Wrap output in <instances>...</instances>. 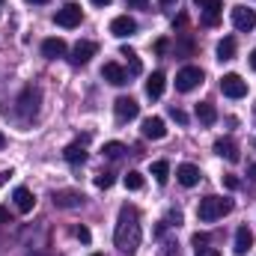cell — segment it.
<instances>
[{
	"label": "cell",
	"instance_id": "7dc6e473",
	"mask_svg": "<svg viewBox=\"0 0 256 256\" xmlns=\"http://www.w3.org/2000/svg\"><path fill=\"white\" fill-rule=\"evenodd\" d=\"M30 256H39V254H30Z\"/></svg>",
	"mask_w": 256,
	"mask_h": 256
},
{
	"label": "cell",
	"instance_id": "f6af8a7d",
	"mask_svg": "<svg viewBox=\"0 0 256 256\" xmlns=\"http://www.w3.org/2000/svg\"><path fill=\"white\" fill-rule=\"evenodd\" d=\"M92 256H104V254H92Z\"/></svg>",
	"mask_w": 256,
	"mask_h": 256
},
{
	"label": "cell",
	"instance_id": "ffe728a7",
	"mask_svg": "<svg viewBox=\"0 0 256 256\" xmlns=\"http://www.w3.org/2000/svg\"><path fill=\"white\" fill-rule=\"evenodd\" d=\"M202 9H206V12H202V24H206V27H214V24L220 21V0H206Z\"/></svg>",
	"mask_w": 256,
	"mask_h": 256
},
{
	"label": "cell",
	"instance_id": "3957f363",
	"mask_svg": "<svg viewBox=\"0 0 256 256\" xmlns=\"http://www.w3.org/2000/svg\"><path fill=\"white\" fill-rule=\"evenodd\" d=\"M220 92H224L226 98H244V96H248V80H244L242 74L230 72V74L220 78Z\"/></svg>",
	"mask_w": 256,
	"mask_h": 256
},
{
	"label": "cell",
	"instance_id": "d6986e66",
	"mask_svg": "<svg viewBox=\"0 0 256 256\" xmlns=\"http://www.w3.org/2000/svg\"><path fill=\"white\" fill-rule=\"evenodd\" d=\"M250 248H254V232H250L248 226H238V230H236V244H232V250L238 256H244Z\"/></svg>",
	"mask_w": 256,
	"mask_h": 256
},
{
	"label": "cell",
	"instance_id": "277c9868",
	"mask_svg": "<svg viewBox=\"0 0 256 256\" xmlns=\"http://www.w3.org/2000/svg\"><path fill=\"white\" fill-rule=\"evenodd\" d=\"M200 84H202V68H196V66L179 68V74H176V90H179V92H191Z\"/></svg>",
	"mask_w": 256,
	"mask_h": 256
},
{
	"label": "cell",
	"instance_id": "603a6c76",
	"mask_svg": "<svg viewBox=\"0 0 256 256\" xmlns=\"http://www.w3.org/2000/svg\"><path fill=\"white\" fill-rule=\"evenodd\" d=\"M232 57H236V39H232V36H224V39L218 42V60L226 63V60H232Z\"/></svg>",
	"mask_w": 256,
	"mask_h": 256
},
{
	"label": "cell",
	"instance_id": "bcb514c9",
	"mask_svg": "<svg viewBox=\"0 0 256 256\" xmlns=\"http://www.w3.org/2000/svg\"><path fill=\"white\" fill-rule=\"evenodd\" d=\"M0 9H3V0H0Z\"/></svg>",
	"mask_w": 256,
	"mask_h": 256
},
{
	"label": "cell",
	"instance_id": "6da1fadb",
	"mask_svg": "<svg viewBox=\"0 0 256 256\" xmlns=\"http://www.w3.org/2000/svg\"><path fill=\"white\" fill-rule=\"evenodd\" d=\"M140 238H143V230H140V214H137V208H134V206H122V208H120V220H116V232H114L116 248L126 256H131V254H137Z\"/></svg>",
	"mask_w": 256,
	"mask_h": 256
},
{
	"label": "cell",
	"instance_id": "484cf974",
	"mask_svg": "<svg viewBox=\"0 0 256 256\" xmlns=\"http://www.w3.org/2000/svg\"><path fill=\"white\" fill-rule=\"evenodd\" d=\"M122 152H126V146H122V143H116V140H110V143H104V146H102V155H104V158H120Z\"/></svg>",
	"mask_w": 256,
	"mask_h": 256
},
{
	"label": "cell",
	"instance_id": "4316f807",
	"mask_svg": "<svg viewBox=\"0 0 256 256\" xmlns=\"http://www.w3.org/2000/svg\"><path fill=\"white\" fill-rule=\"evenodd\" d=\"M126 188L128 191H140V188H143V176H140L137 170H128L126 173Z\"/></svg>",
	"mask_w": 256,
	"mask_h": 256
},
{
	"label": "cell",
	"instance_id": "ba28073f",
	"mask_svg": "<svg viewBox=\"0 0 256 256\" xmlns=\"http://www.w3.org/2000/svg\"><path fill=\"white\" fill-rule=\"evenodd\" d=\"M54 21L60 24V27H78L80 21H84V9L78 6V3H66L63 9H57V15H54Z\"/></svg>",
	"mask_w": 256,
	"mask_h": 256
},
{
	"label": "cell",
	"instance_id": "60d3db41",
	"mask_svg": "<svg viewBox=\"0 0 256 256\" xmlns=\"http://www.w3.org/2000/svg\"><path fill=\"white\" fill-rule=\"evenodd\" d=\"M92 3H96V6H108L110 0H92Z\"/></svg>",
	"mask_w": 256,
	"mask_h": 256
},
{
	"label": "cell",
	"instance_id": "2e32d148",
	"mask_svg": "<svg viewBox=\"0 0 256 256\" xmlns=\"http://www.w3.org/2000/svg\"><path fill=\"white\" fill-rule=\"evenodd\" d=\"M54 206H60V208H78V206H84V194H78V191H54Z\"/></svg>",
	"mask_w": 256,
	"mask_h": 256
},
{
	"label": "cell",
	"instance_id": "d590c367",
	"mask_svg": "<svg viewBox=\"0 0 256 256\" xmlns=\"http://www.w3.org/2000/svg\"><path fill=\"white\" fill-rule=\"evenodd\" d=\"M0 224H9V208L0 206Z\"/></svg>",
	"mask_w": 256,
	"mask_h": 256
},
{
	"label": "cell",
	"instance_id": "52a82bcc",
	"mask_svg": "<svg viewBox=\"0 0 256 256\" xmlns=\"http://www.w3.org/2000/svg\"><path fill=\"white\" fill-rule=\"evenodd\" d=\"M36 110H39V90L27 86L18 98V114H21V120H30V116H36Z\"/></svg>",
	"mask_w": 256,
	"mask_h": 256
},
{
	"label": "cell",
	"instance_id": "ee69618b",
	"mask_svg": "<svg viewBox=\"0 0 256 256\" xmlns=\"http://www.w3.org/2000/svg\"><path fill=\"white\" fill-rule=\"evenodd\" d=\"M161 3H173V0H161Z\"/></svg>",
	"mask_w": 256,
	"mask_h": 256
},
{
	"label": "cell",
	"instance_id": "ac0fdd59",
	"mask_svg": "<svg viewBox=\"0 0 256 256\" xmlns=\"http://www.w3.org/2000/svg\"><path fill=\"white\" fill-rule=\"evenodd\" d=\"M12 200H15V208H18L21 214L33 212V206H36V196H33V191H27V188H15Z\"/></svg>",
	"mask_w": 256,
	"mask_h": 256
},
{
	"label": "cell",
	"instance_id": "f35d334b",
	"mask_svg": "<svg viewBox=\"0 0 256 256\" xmlns=\"http://www.w3.org/2000/svg\"><path fill=\"white\" fill-rule=\"evenodd\" d=\"M9 176H12V170H9V173H0V188H3V182H6Z\"/></svg>",
	"mask_w": 256,
	"mask_h": 256
},
{
	"label": "cell",
	"instance_id": "30bf717a",
	"mask_svg": "<svg viewBox=\"0 0 256 256\" xmlns=\"http://www.w3.org/2000/svg\"><path fill=\"white\" fill-rule=\"evenodd\" d=\"M102 78H104L108 84H114V86H126L128 84V74L120 63H104L102 66Z\"/></svg>",
	"mask_w": 256,
	"mask_h": 256
},
{
	"label": "cell",
	"instance_id": "5bb4252c",
	"mask_svg": "<svg viewBox=\"0 0 256 256\" xmlns=\"http://www.w3.org/2000/svg\"><path fill=\"white\" fill-rule=\"evenodd\" d=\"M42 57H48V60H60V57H66V42L60 39V36L45 39V42H42Z\"/></svg>",
	"mask_w": 256,
	"mask_h": 256
},
{
	"label": "cell",
	"instance_id": "7a4b0ae2",
	"mask_svg": "<svg viewBox=\"0 0 256 256\" xmlns=\"http://www.w3.org/2000/svg\"><path fill=\"white\" fill-rule=\"evenodd\" d=\"M230 212H232V200H226V196H206L196 206V218L202 224H212V220H218V218H224Z\"/></svg>",
	"mask_w": 256,
	"mask_h": 256
},
{
	"label": "cell",
	"instance_id": "8d00e7d4",
	"mask_svg": "<svg viewBox=\"0 0 256 256\" xmlns=\"http://www.w3.org/2000/svg\"><path fill=\"white\" fill-rule=\"evenodd\" d=\"M248 176H250V179L256 182V164H250V167H248Z\"/></svg>",
	"mask_w": 256,
	"mask_h": 256
},
{
	"label": "cell",
	"instance_id": "b9f144b4",
	"mask_svg": "<svg viewBox=\"0 0 256 256\" xmlns=\"http://www.w3.org/2000/svg\"><path fill=\"white\" fill-rule=\"evenodd\" d=\"M27 3H48V0H27Z\"/></svg>",
	"mask_w": 256,
	"mask_h": 256
},
{
	"label": "cell",
	"instance_id": "8fae6325",
	"mask_svg": "<svg viewBox=\"0 0 256 256\" xmlns=\"http://www.w3.org/2000/svg\"><path fill=\"white\" fill-rule=\"evenodd\" d=\"M143 137H146V140H164V137H167V126H164V120H161V116H149V120H143Z\"/></svg>",
	"mask_w": 256,
	"mask_h": 256
},
{
	"label": "cell",
	"instance_id": "8992f818",
	"mask_svg": "<svg viewBox=\"0 0 256 256\" xmlns=\"http://www.w3.org/2000/svg\"><path fill=\"white\" fill-rule=\"evenodd\" d=\"M230 18H232V27L242 30V33H250V30L256 27V12L248 9V6H232Z\"/></svg>",
	"mask_w": 256,
	"mask_h": 256
},
{
	"label": "cell",
	"instance_id": "836d02e7",
	"mask_svg": "<svg viewBox=\"0 0 256 256\" xmlns=\"http://www.w3.org/2000/svg\"><path fill=\"white\" fill-rule=\"evenodd\" d=\"M155 51L164 54V51H167V39H158V42H155Z\"/></svg>",
	"mask_w": 256,
	"mask_h": 256
},
{
	"label": "cell",
	"instance_id": "7402d4cb",
	"mask_svg": "<svg viewBox=\"0 0 256 256\" xmlns=\"http://www.w3.org/2000/svg\"><path fill=\"white\" fill-rule=\"evenodd\" d=\"M63 158L68 164H84V161H86V149H84L80 143H68L63 149Z\"/></svg>",
	"mask_w": 256,
	"mask_h": 256
},
{
	"label": "cell",
	"instance_id": "7c38bea8",
	"mask_svg": "<svg viewBox=\"0 0 256 256\" xmlns=\"http://www.w3.org/2000/svg\"><path fill=\"white\" fill-rule=\"evenodd\" d=\"M96 42H78L74 48H72V63L74 66H86L92 57H96Z\"/></svg>",
	"mask_w": 256,
	"mask_h": 256
},
{
	"label": "cell",
	"instance_id": "83f0119b",
	"mask_svg": "<svg viewBox=\"0 0 256 256\" xmlns=\"http://www.w3.org/2000/svg\"><path fill=\"white\" fill-rule=\"evenodd\" d=\"M114 182H116V179H114V173H110V170H104V173H98V176H96V188H102V191H108Z\"/></svg>",
	"mask_w": 256,
	"mask_h": 256
},
{
	"label": "cell",
	"instance_id": "d6a6232c",
	"mask_svg": "<svg viewBox=\"0 0 256 256\" xmlns=\"http://www.w3.org/2000/svg\"><path fill=\"white\" fill-rule=\"evenodd\" d=\"M196 256H220V254H218L214 248H200V250H196Z\"/></svg>",
	"mask_w": 256,
	"mask_h": 256
},
{
	"label": "cell",
	"instance_id": "9a60e30c",
	"mask_svg": "<svg viewBox=\"0 0 256 256\" xmlns=\"http://www.w3.org/2000/svg\"><path fill=\"white\" fill-rule=\"evenodd\" d=\"M214 152L220 155V158H226L230 164H236L242 155H238V146L230 140V137H220V140H214Z\"/></svg>",
	"mask_w": 256,
	"mask_h": 256
},
{
	"label": "cell",
	"instance_id": "5b68a950",
	"mask_svg": "<svg viewBox=\"0 0 256 256\" xmlns=\"http://www.w3.org/2000/svg\"><path fill=\"white\" fill-rule=\"evenodd\" d=\"M114 114H116L120 122H131V120H137L140 104H137V98H131V96H120V98L114 102Z\"/></svg>",
	"mask_w": 256,
	"mask_h": 256
},
{
	"label": "cell",
	"instance_id": "e575fe53",
	"mask_svg": "<svg viewBox=\"0 0 256 256\" xmlns=\"http://www.w3.org/2000/svg\"><path fill=\"white\" fill-rule=\"evenodd\" d=\"M128 6H134V9H146L149 3H146V0H128Z\"/></svg>",
	"mask_w": 256,
	"mask_h": 256
},
{
	"label": "cell",
	"instance_id": "cb8c5ba5",
	"mask_svg": "<svg viewBox=\"0 0 256 256\" xmlns=\"http://www.w3.org/2000/svg\"><path fill=\"white\" fill-rule=\"evenodd\" d=\"M120 54L126 57V63H128V68H131V74H140V72H143V63H140V57H137V51H134V48H128V45H126Z\"/></svg>",
	"mask_w": 256,
	"mask_h": 256
},
{
	"label": "cell",
	"instance_id": "4fadbf2b",
	"mask_svg": "<svg viewBox=\"0 0 256 256\" xmlns=\"http://www.w3.org/2000/svg\"><path fill=\"white\" fill-rule=\"evenodd\" d=\"M176 179H179L182 188H194V185L200 182V167H194V164H179V167H176Z\"/></svg>",
	"mask_w": 256,
	"mask_h": 256
},
{
	"label": "cell",
	"instance_id": "7bdbcfd3",
	"mask_svg": "<svg viewBox=\"0 0 256 256\" xmlns=\"http://www.w3.org/2000/svg\"><path fill=\"white\" fill-rule=\"evenodd\" d=\"M194 3H200V6H206V0H194Z\"/></svg>",
	"mask_w": 256,
	"mask_h": 256
},
{
	"label": "cell",
	"instance_id": "ab89813d",
	"mask_svg": "<svg viewBox=\"0 0 256 256\" xmlns=\"http://www.w3.org/2000/svg\"><path fill=\"white\" fill-rule=\"evenodd\" d=\"M3 146H6V134L0 131V149H3Z\"/></svg>",
	"mask_w": 256,
	"mask_h": 256
},
{
	"label": "cell",
	"instance_id": "1f68e13d",
	"mask_svg": "<svg viewBox=\"0 0 256 256\" xmlns=\"http://www.w3.org/2000/svg\"><path fill=\"white\" fill-rule=\"evenodd\" d=\"M194 244H196V248H200V244H208V236H206V232H196V236H194Z\"/></svg>",
	"mask_w": 256,
	"mask_h": 256
},
{
	"label": "cell",
	"instance_id": "f1b7e54d",
	"mask_svg": "<svg viewBox=\"0 0 256 256\" xmlns=\"http://www.w3.org/2000/svg\"><path fill=\"white\" fill-rule=\"evenodd\" d=\"M170 116H173L179 126H185V122H188V114H185V110H179V108H170Z\"/></svg>",
	"mask_w": 256,
	"mask_h": 256
},
{
	"label": "cell",
	"instance_id": "44dd1931",
	"mask_svg": "<svg viewBox=\"0 0 256 256\" xmlns=\"http://www.w3.org/2000/svg\"><path fill=\"white\" fill-rule=\"evenodd\" d=\"M196 120H200L202 126H214V122H218V110H214V104L200 102V104H196Z\"/></svg>",
	"mask_w": 256,
	"mask_h": 256
},
{
	"label": "cell",
	"instance_id": "9c48e42d",
	"mask_svg": "<svg viewBox=\"0 0 256 256\" xmlns=\"http://www.w3.org/2000/svg\"><path fill=\"white\" fill-rule=\"evenodd\" d=\"M110 33H114L116 39H128V36L137 33V21H134L131 15H120V18L110 21Z\"/></svg>",
	"mask_w": 256,
	"mask_h": 256
},
{
	"label": "cell",
	"instance_id": "f546056e",
	"mask_svg": "<svg viewBox=\"0 0 256 256\" xmlns=\"http://www.w3.org/2000/svg\"><path fill=\"white\" fill-rule=\"evenodd\" d=\"M224 185H226L230 191H238V188H242V179H238V176H224Z\"/></svg>",
	"mask_w": 256,
	"mask_h": 256
},
{
	"label": "cell",
	"instance_id": "e0dca14e",
	"mask_svg": "<svg viewBox=\"0 0 256 256\" xmlns=\"http://www.w3.org/2000/svg\"><path fill=\"white\" fill-rule=\"evenodd\" d=\"M164 86H167L164 72H152L149 80H146V96H149V98H161V96H164Z\"/></svg>",
	"mask_w": 256,
	"mask_h": 256
},
{
	"label": "cell",
	"instance_id": "74e56055",
	"mask_svg": "<svg viewBox=\"0 0 256 256\" xmlns=\"http://www.w3.org/2000/svg\"><path fill=\"white\" fill-rule=\"evenodd\" d=\"M250 68H254V72H256V48H254V51H250Z\"/></svg>",
	"mask_w": 256,
	"mask_h": 256
},
{
	"label": "cell",
	"instance_id": "4dcf8cb0",
	"mask_svg": "<svg viewBox=\"0 0 256 256\" xmlns=\"http://www.w3.org/2000/svg\"><path fill=\"white\" fill-rule=\"evenodd\" d=\"M74 236H78V238H80V242H84V244H90V238H92V236H90V230H86V226H78V232H74Z\"/></svg>",
	"mask_w": 256,
	"mask_h": 256
},
{
	"label": "cell",
	"instance_id": "d4e9b609",
	"mask_svg": "<svg viewBox=\"0 0 256 256\" xmlns=\"http://www.w3.org/2000/svg\"><path fill=\"white\" fill-rule=\"evenodd\" d=\"M152 176H155L158 185H167V179H170V164H167V161H155V164H152Z\"/></svg>",
	"mask_w": 256,
	"mask_h": 256
}]
</instances>
